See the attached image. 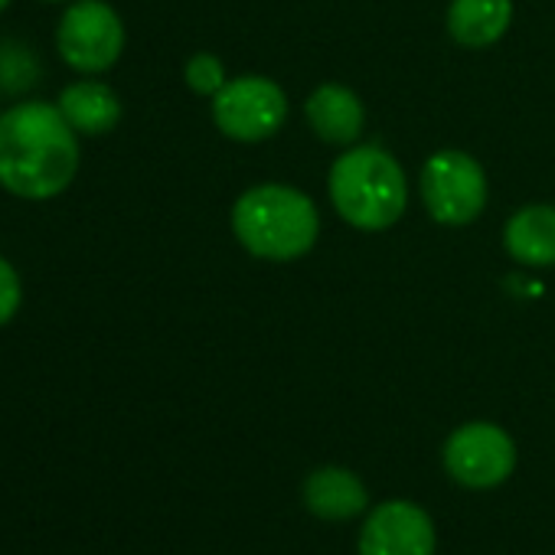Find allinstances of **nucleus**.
Segmentation results:
<instances>
[{
    "instance_id": "nucleus-1",
    "label": "nucleus",
    "mask_w": 555,
    "mask_h": 555,
    "mask_svg": "<svg viewBox=\"0 0 555 555\" xmlns=\"http://www.w3.org/2000/svg\"><path fill=\"white\" fill-rule=\"evenodd\" d=\"M79 170L76 128L60 105L27 102L0 115V186L21 199L60 196Z\"/></svg>"
},
{
    "instance_id": "nucleus-2",
    "label": "nucleus",
    "mask_w": 555,
    "mask_h": 555,
    "mask_svg": "<svg viewBox=\"0 0 555 555\" xmlns=\"http://www.w3.org/2000/svg\"><path fill=\"white\" fill-rule=\"evenodd\" d=\"M232 232L255 258L295 261L314 248L321 219L308 193L285 183H261L235 199Z\"/></svg>"
},
{
    "instance_id": "nucleus-3",
    "label": "nucleus",
    "mask_w": 555,
    "mask_h": 555,
    "mask_svg": "<svg viewBox=\"0 0 555 555\" xmlns=\"http://www.w3.org/2000/svg\"><path fill=\"white\" fill-rule=\"evenodd\" d=\"M331 199L350 225L363 232H383L405 212V173L383 147H353L331 167Z\"/></svg>"
},
{
    "instance_id": "nucleus-4",
    "label": "nucleus",
    "mask_w": 555,
    "mask_h": 555,
    "mask_svg": "<svg viewBox=\"0 0 555 555\" xmlns=\"http://www.w3.org/2000/svg\"><path fill=\"white\" fill-rule=\"evenodd\" d=\"M422 199L441 225H467L487 206L483 167L464 151H438L422 167Z\"/></svg>"
},
{
    "instance_id": "nucleus-5",
    "label": "nucleus",
    "mask_w": 555,
    "mask_h": 555,
    "mask_svg": "<svg viewBox=\"0 0 555 555\" xmlns=\"http://www.w3.org/2000/svg\"><path fill=\"white\" fill-rule=\"evenodd\" d=\"M288 118V99L282 86L264 76H242L225 82L212 95V121L232 141H264L278 134Z\"/></svg>"
},
{
    "instance_id": "nucleus-6",
    "label": "nucleus",
    "mask_w": 555,
    "mask_h": 555,
    "mask_svg": "<svg viewBox=\"0 0 555 555\" xmlns=\"http://www.w3.org/2000/svg\"><path fill=\"white\" fill-rule=\"evenodd\" d=\"M56 43L76 73H105L125 50V24L105 0H76L60 21Z\"/></svg>"
},
{
    "instance_id": "nucleus-7",
    "label": "nucleus",
    "mask_w": 555,
    "mask_h": 555,
    "mask_svg": "<svg viewBox=\"0 0 555 555\" xmlns=\"http://www.w3.org/2000/svg\"><path fill=\"white\" fill-rule=\"evenodd\" d=\"M444 467L461 487L493 490L513 474L516 444L493 422H467L444 441Z\"/></svg>"
},
{
    "instance_id": "nucleus-8",
    "label": "nucleus",
    "mask_w": 555,
    "mask_h": 555,
    "mask_svg": "<svg viewBox=\"0 0 555 555\" xmlns=\"http://www.w3.org/2000/svg\"><path fill=\"white\" fill-rule=\"evenodd\" d=\"M431 516L412 500L379 503L360 532V555H435Z\"/></svg>"
},
{
    "instance_id": "nucleus-9",
    "label": "nucleus",
    "mask_w": 555,
    "mask_h": 555,
    "mask_svg": "<svg viewBox=\"0 0 555 555\" xmlns=\"http://www.w3.org/2000/svg\"><path fill=\"white\" fill-rule=\"evenodd\" d=\"M305 503L318 519L347 522V519H357L366 513L370 490L353 470L331 464V467H318L305 480Z\"/></svg>"
},
{
    "instance_id": "nucleus-10",
    "label": "nucleus",
    "mask_w": 555,
    "mask_h": 555,
    "mask_svg": "<svg viewBox=\"0 0 555 555\" xmlns=\"http://www.w3.org/2000/svg\"><path fill=\"white\" fill-rule=\"evenodd\" d=\"M305 112H308L314 134L331 144H353L366 125L363 102L357 99V92H350L337 82H327L318 92H311Z\"/></svg>"
},
{
    "instance_id": "nucleus-11",
    "label": "nucleus",
    "mask_w": 555,
    "mask_h": 555,
    "mask_svg": "<svg viewBox=\"0 0 555 555\" xmlns=\"http://www.w3.org/2000/svg\"><path fill=\"white\" fill-rule=\"evenodd\" d=\"M506 251L529 268L555 264V206H522L503 229Z\"/></svg>"
},
{
    "instance_id": "nucleus-12",
    "label": "nucleus",
    "mask_w": 555,
    "mask_h": 555,
    "mask_svg": "<svg viewBox=\"0 0 555 555\" xmlns=\"http://www.w3.org/2000/svg\"><path fill=\"white\" fill-rule=\"evenodd\" d=\"M513 21V0H451L448 34L470 50L493 47Z\"/></svg>"
},
{
    "instance_id": "nucleus-13",
    "label": "nucleus",
    "mask_w": 555,
    "mask_h": 555,
    "mask_svg": "<svg viewBox=\"0 0 555 555\" xmlns=\"http://www.w3.org/2000/svg\"><path fill=\"white\" fill-rule=\"evenodd\" d=\"M60 112L76 128V134H108L121 121V102L105 82H76L63 89Z\"/></svg>"
},
{
    "instance_id": "nucleus-14",
    "label": "nucleus",
    "mask_w": 555,
    "mask_h": 555,
    "mask_svg": "<svg viewBox=\"0 0 555 555\" xmlns=\"http://www.w3.org/2000/svg\"><path fill=\"white\" fill-rule=\"evenodd\" d=\"M225 82H229L225 79V69H222V63L212 53H196L186 63V86L196 95H216Z\"/></svg>"
},
{
    "instance_id": "nucleus-15",
    "label": "nucleus",
    "mask_w": 555,
    "mask_h": 555,
    "mask_svg": "<svg viewBox=\"0 0 555 555\" xmlns=\"http://www.w3.org/2000/svg\"><path fill=\"white\" fill-rule=\"evenodd\" d=\"M21 298H24V292H21L17 268L8 258H0V327L17 318Z\"/></svg>"
},
{
    "instance_id": "nucleus-16",
    "label": "nucleus",
    "mask_w": 555,
    "mask_h": 555,
    "mask_svg": "<svg viewBox=\"0 0 555 555\" xmlns=\"http://www.w3.org/2000/svg\"><path fill=\"white\" fill-rule=\"evenodd\" d=\"M8 4H11V0H0V11H4V8H8Z\"/></svg>"
},
{
    "instance_id": "nucleus-17",
    "label": "nucleus",
    "mask_w": 555,
    "mask_h": 555,
    "mask_svg": "<svg viewBox=\"0 0 555 555\" xmlns=\"http://www.w3.org/2000/svg\"><path fill=\"white\" fill-rule=\"evenodd\" d=\"M47 4H66V0H47Z\"/></svg>"
}]
</instances>
